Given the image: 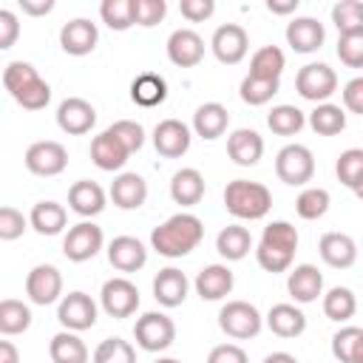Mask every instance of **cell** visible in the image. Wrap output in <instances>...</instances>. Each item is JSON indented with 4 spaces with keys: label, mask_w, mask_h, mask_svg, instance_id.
<instances>
[{
    "label": "cell",
    "mask_w": 363,
    "mask_h": 363,
    "mask_svg": "<svg viewBox=\"0 0 363 363\" xmlns=\"http://www.w3.org/2000/svg\"><path fill=\"white\" fill-rule=\"evenodd\" d=\"M170 199L182 207H193L204 199V176L196 167H182L170 179Z\"/></svg>",
    "instance_id": "4dcf8cb0"
},
{
    "label": "cell",
    "mask_w": 363,
    "mask_h": 363,
    "mask_svg": "<svg viewBox=\"0 0 363 363\" xmlns=\"http://www.w3.org/2000/svg\"><path fill=\"white\" fill-rule=\"evenodd\" d=\"M261 326H264V318L250 301H227L218 309V329L227 337L250 340L261 332Z\"/></svg>",
    "instance_id": "5b68a950"
},
{
    "label": "cell",
    "mask_w": 363,
    "mask_h": 363,
    "mask_svg": "<svg viewBox=\"0 0 363 363\" xmlns=\"http://www.w3.org/2000/svg\"><path fill=\"white\" fill-rule=\"evenodd\" d=\"M187 289H190V281H187V275H184L182 269H176V267H164V269H159L156 278H153V298H156L164 309L182 306L184 298H187Z\"/></svg>",
    "instance_id": "ffe728a7"
},
{
    "label": "cell",
    "mask_w": 363,
    "mask_h": 363,
    "mask_svg": "<svg viewBox=\"0 0 363 363\" xmlns=\"http://www.w3.org/2000/svg\"><path fill=\"white\" fill-rule=\"evenodd\" d=\"M20 37V20L11 9H0V51H9Z\"/></svg>",
    "instance_id": "db71d44e"
},
{
    "label": "cell",
    "mask_w": 363,
    "mask_h": 363,
    "mask_svg": "<svg viewBox=\"0 0 363 363\" xmlns=\"http://www.w3.org/2000/svg\"><path fill=\"white\" fill-rule=\"evenodd\" d=\"M264 363H298V357L289 354V352H272V354L264 357Z\"/></svg>",
    "instance_id": "94428289"
},
{
    "label": "cell",
    "mask_w": 363,
    "mask_h": 363,
    "mask_svg": "<svg viewBox=\"0 0 363 363\" xmlns=\"http://www.w3.org/2000/svg\"><path fill=\"white\" fill-rule=\"evenodd\" d=\"M233 284H235V278H233V269L227 264H207L196 275L193 286H196V295L201 301H221L233 292Z\"/></svg>",
    "instance_id": "7402d4cb"
},
{
    "label": "cell",
    "mask_w": 363,
    "mask_h": 363,
    "mask_svg": "<svg viewBox=\"0 0 363 363\" xmlns=\"http://www.w3.org/2000/svg\"><path fill=\"white\" fill-rule=\"evenodd\" d=\"M354 196H357V199H360V201H363V179H360V182H357V184H354Z\"/></svg>",
    "instance_id": "be15d7a7"
},
{
    "label": "cell",
    "mask_w": 363,
    "mask_h": 363,
    "mask_svg": "<svg viewBox=\"0 0 363 363\" xmlns=\"http://www.w3.org/2000/svg\"><path fill=\"white\" fill-rule=\"evenodd\" d=\"M357 337H360V329H357V326H343V329H337V332L332 335V354H335V360L352 363V349H354Z\"/></svg>",
    "instance_id": "f907efd6"
},
{
    "label": "cell",
    "mask_w": 363,
    "mask_h": 363,
    "mask_svg": "<svg viewBox=\"0 0 363 363\" xmlns=\"http://www.w3.org/2000/svg\"><path fill=\"white\" fill-rule=\"evenodd\" d=\"M128 159H130V150H128L108 128H105L99 136H94V142H91V162H94L99 170H105V173L122 170Z\"/></svg>",
    "instance_id": "44dd1931"
},
{
    "label": "cell",
    "mask_w": 363,
    "mask_h": 363,
    "mask_svg": "<svg viewBox=\"0 0 363 363\" xmlns=\"http://www.w3.org/2000/svg\"><path fill=\"white\" fill-rule=\"evenodd\" d=\"M264 323H267L269 332L278 335V337H298V335L306 332V315H303L295 303H275V306L267 312Z\"/></svg>",
    "instance_id": "f1b7e54d"
},
{
    "label": "cell",
    "mask_w": 363,
    "mask_h": 363,
    "mask_svg": "<svg viewBox=\"0 0 363 363\" xmlns=\"http://www.w3.org/2000/svg\"><path fill=\"white\" fill-rule=\"evenodd\" d=\"M48 354H51V363H88L91 360L85 340L77 332H68V329H62L51 337Z\"/></svg>",
    "instance_id": "1f68e13d"
},
{
    "label": "cell",
    "mask_w": 363,
    "mask_h": 363,
    "mask_svg": "<svg viewBox=\"0 0 363 363\" xmlns=\"http://www.w3.org/2000/svg\"><path fill=\"white\" fill-rule=\"evenodd\" d=\"M111 199L119 210H139L147 201V182L139 173H119L111 184Z\"/></svg>",
    "instance_id": "83f0119b"
},
{
    "label": "cell",
    "mask_w": 363,
    "mask_h": 363,
    "mask_svg": "<svg viewBox=\"0 0 363 363\" xmlns=\"http://www.w3.org/2000/svg\"><path fill=\"white\" fill-rule=\"evenodd\" d=\"M343 105H346V111L363 116V77H354L343 85Z\"/></svg>",
    "instance_id": "9f6ffc18"
},
{
    "label": "cell",
    "mask_w": 363,
    "mask_h": 363,
    "mask_svg": "<svg viewBox=\"0 0 363 363\" xmlns=\"http://www.w3.org/2000/svg\"><path fill=\"white\" fill-rule=\"evenodd\" d=\"M227 125H230V113L221 102H204L193 113V130H196V136H201L207 142L224 136Z\"/></svg>",
    "instance_id": "f546056e"
},
{
    "label": "cell",
    "mask_w": 363,
    "mask_h": 363,
    "mask_svg": "<svg viewBox=\"0 0 363 363\" xmlns=\"http://www.w3.org/2000/svg\"><path fill=\"white\" fill-rule=\"evenodd\" d=\"M216 250L224 261H241L252 250V235L241 224H230L216 235Z\"/></svg>",
    "instance_id": "e575fe53"
},
{
    "label": "cell",
    "mask_w": 363,
    "mask_h": 363,
    "mask_svg": "<svg viewBox=\"0 0 363 363\" xmlns=\"http://www.w3.org/2000/svg\"><path fill=\"white\" fill-rule=\"evenodd\" d=\"M99 43V28L96 23L85 20V17H77V20H68L62 28H60V45L65 54L71 57H85L96 48Z\"/></svg>",
    "instance_id": "e0dca14e"
},
{
    "label": "cell",
    "mask_w": 363,
    "mask_h": 363,
    "mask_svg": "<svg viewBox=\"0 0 363 363\" xmlns=\"http://www.w3.org/2000/svg\"><path fill=\"white\" fill-rule=\"evenodd\" d=\"M267 11H272V14H292V11H298V0H267Z\"/></svg>",
    "instance_id": "680465c9"
},
{
    "label": "cell",
    "mask_w": 363,
    "mask_h": 363,
    "mask_svg": "<svg viewBox=\"0 0 363 363\" xmlns=\"http://www.w3.org/2000/svg\"><path fill=\"white\" fill-rule=\"evenodd\" d=\"M335 173H337V182L346 184L349 190H354V184L363 179V150L360 147H349L337 156L335 162Z\"/></svg>",
    "instance_id": "bcb514c9"
},
{
    "label": "cell",
    "mask_w": 363,
    "mask_h": 363,
    "mask_svg": "<svg viewBox=\"0 0 363 363\" xmlns=\"http://www.w3.org/2000/svg\"><path fill=\"white\" fill-rule=\"evenodd\" d=\"M179 11L190 23H204V20H210L216 14V0H182Z\"/></svg>",
    "instance_id": "f5cc1de1"
},
{
    "label": "cell",
    "mask_w": 363,
    "mask_h": 363,
    "mask_svg": "<svg viewBox=\"0 0 363 363\" xmlns=\"http://www.w3.org/2000/svg\"><path fill=\"white\" fill-rule=\"evenodd\" d=\"M0 363H20V352L11 340H0Z\"/></svg>",
    "instance_id": "91938a15"
},
{
    "label": "cell",
    "mask_w": 363,
    "mask_h": 363,
    "mask_svg": "<svg viewBox=\"0 0 363 363\" xmlns=\"http://www.w3.org/2000/svg\"><path fill=\"white\" fill-rule=\"evenodd\" d=\"M298 230L289 224V221H272L264 227L261 233V241H258V250H255V258H258V267L267 269V272H286L295 261V252H298Z\"/></svg>",
    "instance_id": "7a4b0ae2"
},
{
    "label": "cell",
    "mask_w": 363,
    "mask_h": 363,
    "mask_svg": "<svg viewBox=\"0 0 363 363\" xmlns=\"http://www.w3.org/2000/svg\"><path fill=\"white\" fill-rule=\"evenodd\" d=\"M267 125H269V130L278 133V136H295V133L303 130L306 116H303V111L295 108V105H275V108L267 113Z\"/></svg>",
    "instance_id": "60d3db41"
},
{
    "label": "cell",
    "mask_w": 363,
    "mask_h": 363,
    "mask_svg": "<svg viewBox=\"0 0 363 363\" xmlns=\"http://www.w3.org/2000/svg\"><path fill=\"white\" fill-rule=\"evenodd\" d=\"M99 303L111 318H130L139 309V289L128 278H111L102 284Z\"/></svg>",
    "instance_id": "7c38bea8"
},
{
    "label": "cell",
    "mask_w": 363,
    "mask_h": 363,
    "mask_svg": "<svg viewBox=\"0 0 363 363\" xmlns=\"http://www.w3.org/2000/svg\"><path fill=\"white\" fill-rule=\"evenodd\" d=\"M91 363H136V352L128 340L122 337H105L96 349Z\"/></svg>",
    "instance_id": "f6af8a7d"
},
{
    "label": "cell",
    "mask_w": 363,
    "mask_h": 363,
    "mask_svg": "<svg viewBox=\"0 0 363 363\" xmlns=\"http://www.w3.org/2000/svg\"><path fill=\"white\" fill-rule=\"evenodd\" d=\"M337 57L346 68H363V31L343 34L337 40Z\"/></svg>",
    "instance_id": "681fc988"
},
{
    "label": "cell",
    "mask_w": 363,
    "mask_h": 363,
    "mask_svg": "<svg viewBox=\"0 0 363 363\" xmlns=\"http://www.w3.org/2000/svg\"><path fill=\"white\" fill-rule=\"evenodd\" d=\"M156 363H182V360H176V357H159Z\"/></svg>",
    "instance_id": "e7e4bbea"
},
{
    "label": "cell",
    "mask_w": 363,
    "mask_h": 363,
    "mask_svg": "<svg viewBox=\"0 0 363 363\" xmlns=\"http://www.w3.org/2000/svg\"><path fill=\"white\" fill-rule=\"evenodd\" d=\"M286 289L295 303H315L323 295V275L315 264H298L286 278Z\"/></svg>",
    "instance_id": "603a6c76"
},
{
    "label": "cell",
    "mask_w": 363,
    "mask_h": 363,
    "mask_svg": "<svg viewBox=\"0 0 363 363\" xmlns=\"http://www.w3.org/2000/svg\"><path fill=\"white\" fill-rule=\"evenodd\" d=\"M326 40V31H323V23H318L315 17H295L289 26H286V43L292 51L298 54H312L323 45Z\"/></svg>",
    "instance_id": "4316f807"
},
{
    "label": "cell",
    "mask_w": 363,
    "mask_h": 363,
    "mask_svg": "<svg viewBox=\"0 0 363 363\" xmlns=\"http://www.w3.org/2000/svg\"><path fill=\"white\" fill-rule=\"evenodd\" d=\"M3 85L11 94V99L26 111H43L51 102V85L37 74L31 62H9L3 71Z\"/></svg>",
    "instance_id": "3957f363"
},
{
    "label": "cell",
    "mask_w": 363,
    "mask_h": 363,
    "mask_svg": "<svg viewBox=\"0 0 363 363\" xmlns=\"http://www.w3.org/2000/svg\"><path fill=\"white\" fill-rule=\"evenodd\" d=\"M210 48H213V54H216L218 62L238 65L247 57V51H250V37H247V31L238 23H224V26H218L213 31Z\"/></svg>",
    "instance_id": "4fadbf2b"
},
{
    "label": "cell",
    "mask_w": 363,
    "mask_h": 363,
    "mask_svg": "<svg viewBox=\"0 0 363 363\" xmlns=\"http://www.w3.org/2000/svg\"><path fill=\"white\" fill-rule=\"evenodd\" d=\"M190 128L179 119H162L156 128H153V147L159 156L164 159H179L190 150Z\"/></svg>",
    "instance_id": "2e32d148"
},
{
    "label": "cell",
    "mask_w": 363,
    "mask_h": 363,
    "mask_svg": "<svg viewBox=\"0 0 363 363\" xmlns=\"http://www.w3.org/2000/svg\"><path fill=\"white\" fill-rule=\"evenodd\" d=\"M57 320L68 332H85L96 323V303L88 292H68L57 306Z\"/></svg>",
    "instance_id": "30bf717a"
},
{
    "label": "cell",
    "mask_w": 363,
    "mask_h": 363,
    "mask_svg": "<svg viewBox=\"0 0 363 363\" xmlns=\"http://www.w3.org/2000/svg\"><path fill=\"white\" fill-rule=\"evenodd\" d=\"M130 99L139 108H156V105H162L167 99V82H164V77H159L153 71L139 74L130 82Z\"/></svg>",
    "instance_id": "836d02e7"
},
{
    "label": "cell",
    "mask_w": 363,
    "mask_h": 363,
    "mask_svg": "<svg viewBox=\"0 0 363 363\" xmlns=\"http://www.w3.org/2000/svg\"><path fill=\"white\" fill-rule=\"evenodd\" d=\"M329 190L323 187H306L301 190V196L295 199V213L306 221H315V218H323L326 210H329Z\"/></svg>",
    "instance_id": "7bdbcfd3"
},
{
    "label": "cell",
    "mask_w": 363,
    "mask_h": 363,
    "mask_svg": "<svg viewBox=\"0 0 363 363\" xmlns=\"http://www.w3.org/2000/svg\"><path fill=\"white\" fill-rule=\"evenodd\" d=\"M26 227H28V218H26L17 207H11V204L0 207V241H14V238H20V235L26 233Z\"/></svg>",
    "instance_id": "c3c4849f"
},
{
    "label": "cell",
    "mask_w": 363,
    "mask_h": 363,
    "mask_svg": "<svg viewBox=\"0 0 363 363\" xmlns=\"http://www.w3.org/2000/svg\"><path fill=\"white\" fill-rule=\"evenodd\" d=\"M133 337L136 346L145 352H164L176 340V323L164 312H145L133 323Z\"/></svg>",
    "instance_id": "52a82bcc"
},
{
    "label": "cell",
    "mask_w": 363,
    "mask_h": 363,
    "mask_svg": "<svg viewBox=\"0 0 363 363\" xmlns=\"http://www.w3.org/2000/svg\"><path fill=\"white\" fill-rule=\"evenodd\" d=\"M224 207L230 216L241 218V221H258L269 213L272 207V193L267 190V184L261 182H250V179H233L224 187Z\"/></svg>",
    "instance_id": "277c9868"
},
{
    "label": "cell",
    "mask_w": 363,
    "mask_h": 363,
    "mask_svg": "<svg viewBox=\"0 0 363 363\" xmlns=\"http://www.w3.org/2000/svg\"><path fill=\"white\" fill-rule=\"evenodd\" d=\"M28 224L40 233V235H57V233H62L65 230V224H68V213H65V207L62 204H57V201H37L34 207H31V213H28Z\"/></svg>",
    "instance_id": "d6a6232c"
},
{
    "label": "cell",
    "mask_w": 363,
    "mask_h": 363,
    "mask_svg": "<svg viewBox=\"0 0 363 363\" xmlns=\"http://www.w3.org/2000/svg\"><path fill=\"white\" fill-rule=\"evenodd\" d=\"M167 14V3L164 0H136V26L142 28H153L156 23H162Z\"/></svg>",
    "instance_id": "816d5d0a"
},
{
    "label": "cell",
    "mask_w": 363,
    "mask_h": 363,
    "mask_svg": "<svg viewBox=\"0 0 363 363\" xmlns=\"http://www.w3.org/2000/svg\"><path fill=\"white\" fill-rule=\"evenodd\" d=\"M227 153L238 167H252L264 156V139L252 128H238L227 136Z\"/></svg>",
    "instance_id": "d4e9b609"
},
{
    "label": "cell",
    "mask_w": 363,
    "mask_h": 363,
    "mask_svg": "<svg viewBox=\"0 0 363 363\" xmlns=\"http://www.w3.org/2000/svg\"><path fill=\"white\" fill-rule=\"evenodd\" d=\"M167 60L179 68H193L204 60V40L193 28H176L167 37Z\"/></svg>",
    "instance_id": "ac0fdd59"
},
{
    "label": "cell",
    "mask_w": 363,
    "mask_h": 363,
    "mask_svg": "<svg viewBox=\"0 0 363 363\" xmlns=\"http://www.w3.org/2000/svg\"><path fill=\"white\" fill-rule=\"evenodd\" d=\"M357 312V298L349 286H332L323 295V315L335 323H346Z\"/></svg>",
    "instance_id": "8d00e7d4"
},
{
    "label": "cell",
    "mask_w": 363,
    "mask_h": 363,
    "mask_svg": "<svg viewBox=\"0 0 363 363\" xmlns=\"http://www.w3.org/2000/svg\"><path fill=\"white\" fill-rule=\"evenodd\" d=\"M105 201H108L105 190H102L96 182H91V179H79V182H74L71 190H68V207H71L77 216H82V218L99 216V213L105 210Z\"/></svg>",
    "instance_id": "484cf974"
},
{
    "label": "cell",
    "mask_w": 363,
    "mask_h": 363,
    "mask_svg": "<svg viewBox=\"0 0 363 363\" xmlns=\"http://www.w3.org/2000/svg\"><path fill=\"white\" fill-rule=\"evenodd\" d=\"M204 238V224L193 213H176L150 233V247L164 258H182L193 252Z\"/></svg>",
    "instance_id": "6da1fadb"
},
{
    "label": "cell",
    "mask_w": 363,
    "mask_h": 363,
    "mask_svg": "<svg viewBox=\"0 0 363 363\" xmlns=\"http://www.w3.org/2000/svg\"><path fill=\"white\" fill-rule=\"evenodd\" d=\"M108 261L119 272H139L147 264V250L133 235H116L108 244Z\"/></svg>",
    "instance_id": "d6986e66"
},
{
    "label": "cell",
    "mask_w": 363,
    "mask_h": 363,
    "mask_svg": "<svg viewBox=\"0 0 363 363\" xmlns=\"http://www.w3.org/2000/svg\"><path fill=\"white\" fill-rule=\"evenodd\" d=\"M207 363H250V357H247V352H244L241 346H235V343H218V346L210 349Z\"/></svg>",
    "instance_id": "11a10c76"
},
{
    "label": "cell",
    "mask_w": 363,
    "mask_h": 363,
    "mask_svg": "<svg viewBox=\"0 0 363 363\" xmlns=\"http://www.w3.org/2000/svg\"><path fill=\"white\" fill-rule=\"evenodd\" d=\"M309 128L318 136H337L346 128V113L340 105H332V102L315 105V111L309 113Z\"/></svg>",
    "instance_id": "74e56055"
},
{
    "label": "cell",
    "mask_w": 363,
    "mask_h": 363,
    "mask_svg": "<svg viewBox=\"0 0 363 363\" xmlns=\"http://www.w3.org/2000/svg\"><path fill=\"white\" fill-rule=\"evenodd\" d=\"M295 91L303 99H309L315 105H323L337 91V74L326 62H306L295 74Z\"/></svg>",
    "instance_id": "ba28073f"
},
{
    "label": "cell",
    "mask_w": 363,
    "mask_h": 363,
    "mask_svg": "<svg viewBox=\"0 0 363 363\" xmlns=\"http://www.w3.org/2000/svg\"><path fill=\"white\" fill-rule=\"evenodd\" d=\"M57 125L68 136H82L96 125V108L82 96H68L57 108Z\"/></svg>",
    "instance_id": "9a60e30c"
},
{
    "label": "cell",
    "mask_w": 363,
    "mask_h": 363,
    "mask_svg": "<svg viewBox=\"0 0 363 363\" xmlns=\"http://www.w3.org/2000/svg\"><path fill=\"white\" fill-rule=\"evenodd\" d=\"M108 130H111L130 153H136V150L145 145V128H142L139 122H133V119H119V122H113Z\"/></svg>",
    "instance_id": "7dc6e473"
},
{
    "label": "cell",
    "mask_w": 363,
    "mask_h": 363,
    "mask_svg": "<svg viewBox=\"0 0 363 363\" xmlns=\"http://www.w3.org/2000/svg\"><path fill=\"white\" fill-rule=\"evenodd\" d=\"M318 252H320L323 264H329L335 269H349L357 261V244L346 233H323L318 241Z\"/></svg>",
    "instance_id": "cb8c5ba5"
},
{
    "label": "cell",
    "mask_w": 363,
    "mask_h": 363,
    "mask_svg": "<svg viewBox=\"0 0 363 363\" xmlns=\"http://www.w3.org/2000/svg\"><path fill=\"white\" fill-rule=\"evenodd\" d=\"M99 17L113 31H128L136 26V0H102Z\"/></svg>",
    "instance_id": "ab89813d"
},
{
    "label": "cell",
    "mask_w": 363,
    "mask_h": 363,
    "mask_svg": "<svg viewBox=\"0 0 363 363\" xmlns=\"http://www.w3.org/2000/svg\"><path fill=\"white\" fill-rule=\"evenodd\" d=\"M20 9L23 14H31V17H43L54 9V0H20Z\"/></svg>",
    "instance_id": "6f0895ef"
},
{
    "label": "cell",
    "mask_w": 363,
    "mask_h": 363,
    "mask_svg": "<svg viewBox=\"0 0 363 363\" xmlns=\"http://www.w3.org/2000/svg\"><path fill=\"white\" fill-rule=\"evenodd\" d=\"M26 167H28V173L45 176V179L48 176H60L68 167V150L54 139L34 142L26 150Z\"/></svg>",
    "instance_id": "8fae6325"
},
{
    "label": "cell",
    "mask_w": 363,
    "mask_h": 363,
    "mask_svg": "<svg viewBox=\"0 0 363 363\" xmlns=\"http://www.w3.org/2000/svg\"><path fill=\"white\" fill-rule=\"evenodd\" d=\"M278 88H281V79H261V77H250L247 74L241 79L238 94H241V99L247 105H267L278 94Z\"/></svg>",
    "instance_id": "ee69618b"
},
{
    "label": "cell",
    "mask_w": 363,
    "mask_h": 363,
    "mask_svg": "<svg viewBox=\"0 0 363 363\" xmlns=\"http://www.w3.org/2000/svg\"><path fill=\"white\" fill-rule=\"evenodd\" d=\"M352 363H363V329H360V337H357V343L352 349Z\"/></svg>",
    "instance_id": "6125c7cd"
},
{
    "label": "cell",
    "mask_w": 363,
    "mask_h": 363,
    "mask_svg": "<svg viewBox=\"0 0 363 363\" xmlns=\"http://www.w3.org/2000/svg\"><path fill=\"white\" fill-rule=\"evenodd\" d=\"M105 244V235H102V227H96L94 221H79L74 224L65 238H62V252L68 261L74 264H82V261H91Z\"/></svg>",
    "instance_id": "9c48e42d"
},
{
    "label": "cell",
    "mask_w": 363,
    "mask_h": 363,
    "mask_svg": "<svg viewBox=\"0 0 363 363\" xmlns=\"http://www.w3.org/2000/svg\"><path fill=\"white\" fill-rule=\"evenodd\" d=\"M332 23L343 34H357L363 31V3L360 0H340L332 6Z\"/></svg>",
    "instance_id": "b9f144b4"
},
{
    "label": "cell",
    "mask_w": 363,
    "mask_h": 363,
    "mask_svg": "<svg viewBox=\"0 0 363 363\" xmlns=\"http://www.w3.org/2000/svg\"><path fill=\"white\" fill-rule=\"evenodd\" d=\"M28 326H31V309L23 301H17V298L0 301V332L6 337L23 335Z\"/></svg>",
    "instance_id": "f35d334b"
},
{
    "label": "cell",
    "mask_w": 363,
    "mask_h": 363,
    "mask_svg": "<svg viewBox=\"0 0 363 363\" xmlns=\"http://www.w3.org/2000/svg\"><path fill=\"white\" fill-rule=\"evenodd\" d=\"M286 68V57L278 45H264L252 54L250 60V77H261V79H281Z\"/></svg>",
    "instance_id": "d590c367"
},
{
    "label": "cell",
    "mask_w": 363,
    "mask_h": 363,
    "mask_svg": "<svg viewBox=\"0 0 363 363\" xmlns=\"http://www.w3.org/2000/svg\"><path fill=\"white\" fill-rule=\"evenodd\" d=\"M26 295L37 306H48L54 301H62V275L54 264H37L26 275Z\"/></svg>",
    "instance_id": "5bb4252c"
},
{
    "label": "cell",
    "mask_w": 363,
    "mask_h": 363,
    "mask_svg": "<svg viewBox=\"0 0 363 363\" xmlns=\"http://www.w3.org/2000/svg\"><path fill=\"white\" fill-rule=\"evenodd\" d=\"M275 176L289 187H301V184L312 182V176H315L312 150L306 145H298V142L284 145L275 156Z\"/></svg>",
    "instance_id": "8992f818"
}]
</instances>
